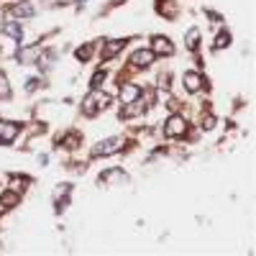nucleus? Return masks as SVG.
<instances>
[{"label": "nucleus", "mask_w": 256, "mask_h": 256, "mask_svg": "<svg viewBox=\"0 0 256 256\" xmlns=\"http://www.w3.org/2000/svg\"><path fill=\"white\" fill-rule=\"evenodd\" d=\"M123 149V139H108V141H102L100 146H95L93 149V156H110V154H115V152H120Z\"/></svg>", "instance_id": "f257e3e1"}, {"label": "nucleus", "mask_w": 256, "mask_h": 256, "mask_svg": "<svg viewBox=\"0 0 256 256\" xmlns=\"http://www.w3.org/2000/svg\"><path fill=\"white\" fill-rule=\"evenodd\" d=\"M185 131H187V123H185V118H182V115H172V118L167 120V126H164V133H167L169 139L185 136Z\"/></svg>", "instance_id": "f03ea898"}, {"label": "nucleus", "mask_w": 256, "mask_h": 256, "mask_svg": "<svg viewBox=\"0 0 256 256\" xmlns=\"http://www.w3.org/2000/svg\"><path fill=\"white\" fill-rule=\"evenodd\" d=\"M18 131H21L18 123H13V120H0V141L3 144H10L18 136Z\"/></svg>", "instance_id": "7ed1b4c3"}, {"label": "nucleus", "mask_w": 256, "mask_h": 256, "mask_svg": "<svg viewBox=\"0 0 256 256\" xmlns=\"http://www.w3.org/2000/svg\"><path fill=\"white\" fill-rule=\"evenodd\" d=\"M154 51L152 49H139V51H133V56H131V62H133V67H149L154 62Z\"/></svg>", "instance_id": "20e7f679"}, {"label": "nucleus", "mask_w": 256, "mask_h": 256, "mask_svg": "<svg viewBox=\"0 0 256 256\" xmlns=\"http://www.w3.org/2000/svg\"><path fill=\"white\" fill-rule=\"evenodd\" d=\"M152 51H154V54H172V51H174V44H172L167 36H156L154 44H152Z\"/></svg>", "instance_id": "39448f33"}, {"label": "nucleus", "mask_w": 256, "mask_h": 256, "mask_svg": "<svg viewBox=\"0 0 256 256\" xmlns=\"http://www.w3.org/2000/svg\"><path fill=\"white\" fill-rule=\"evenodd\" d=\"M100 182H118V185H123V182H128V174L123 169H110V172L100 174Z\"/></svg>", "instance_id": "423d86ee"}, {"label": "nucleus", "mask_w": 256, "mask_h": 256, "mask_svg": "<svg viewBox=\"0 0 256 256\" xmlns=\"http://www.w3.org/2000/svg\"><path fill=\"white\" fill-rule=\"evenodd\" d=\"M141 110H144V100H141V98H136V100L126 102V108L120 110V118H133V115H139Z\"/></svg>", "instance_id": "0eeeda50"}, {"label": "nucleus", "mask_w": 256, "mask_h": 256, "mask_svg": "<svg viewBox=\"0 0 256 256\" xmlns=\"http://www.w3.org/2000/svg\"><path fill=\"white\" fill-rule=\"evenodd\" d=\"M10 10H13V16H16V18H31V16H34V5H31V3H26V0L16 3Z\"/></svg>", "instance_id": "6e6552de"}, {"label": "nucleus", "mask_w": 256, "mask_h": 256, "mask_svg": "<svg viewBox=\"0 0 256 256\" xmlns=\"http://www.w3.org/2000/svg\"><path fill=\"white\" fill-rule=\"evenodd\" d=\"M123 44H126V41H120V39H113V41L105 44V49H102V59H105V62H108V59H113L120 49H123Z\"/></svg>", "instance_id": "1a4fd4ad"}, {"label": "nucleus", "mask_w": 256, "mask_h": 256, "mask_svg": "<svg viewBox=\"0 0 256 256\" xmlns=\"http://www.w3.org/2000/svg\"><path fill=\"white\" fill-rule=\"evenodd\" d=\"M120 98H123V102L136 100V98H141V87H136V85H120Z\"/></svg>", "instance_id": "9d476101"}, {"label": "nucleus", "mask_w": 256, "mask_h": 256, "mask_svg": "<svg viewBox=\"0 0 256 256\" xmlns=\"http://www.w3.org/2000/svg\"><path fill=\"white\" fill-rule=\"evenodd\" d=\"M200 82H203V77H200L198 72H187V74H185V87L190 90V93H198Z\"/></svg>", "instance_id": "9b49d317"}, {"label": "nucleus", "mask_w": 256, "mask_h": 256, "mask_svg": "<svg viewBox=\"0 0 256 256\" xmlns=\"http://www.w3.org/2000/svg\"><path fill=\"white\" fill-rule=\"evenodd\" d=\"M18 203H21L18 192H10V190H8V192H3V195H0V205H3L5 210H8V207H16Z\"/></svg>", "instance_id": "f8f14e48"}, {"label": "nucleus", "mask_w": 256, "mask_h": 256, "mask_svg": "<svg viewBox=\"0 0 256 256\" xmlns=\"http://www.w3.org/2000/svg\"><path fill=\"white\" fill-rule=\"evenodd\" d=\"M3 34L13 36L16 41H23V31H21V26H18V23H5V26H3Z\"/></svg>", "instance_id": "ddd939ff"}, {"label": "nucleus", "mask_w": 256, "mask_h": 256, "mask_svg": "<svg viewBox=\"0 0 256 256\" xmlns=\"http://www.w3.org/2000/svg\"><path fill=\"white\" fill-rule=\"evenodd\" d=\"M80 141H82V139H80V133H74V131L59 139V144H64L67 149H77V146H80Z\"/></svg>", "instance_id": "4468645a"}, {"label": "nucleus", "mask_w": 256, "mask_h": 256, "mask_svg": "<svg viewBox=\"0 0 256 256\" xmlns=\"http://www.w3.org/2000/svg\"><path fill=\"white\" fill-rule=\"evenodd\" d=\"M82 113H85V115H95V113H98V105H95L93 93H90V95L82 100Z\"/></svg>", "instance_id": "2eb2a0df"}, {"label": "nucleus", "mask_w": 256, "mask_h": 256, "mask_svg": "<svg viewBox=\"0 0 256 256\" xmlns=\"http://www.w3.org/2000/svg\"><path fill=\"white\" fill-rule=\"evenodd\" d=\"M93 98H95L98 110H105V108L110 105V95H108V93H93Z\"/></svg>", "instance_id": "dca6fc26"}, {"label": "nucleus", "mask_w": 256, "mask_h": 256, "mask_svg": "<svg viewBox=\"0 0 256 256\" xmlns=\"http://www.w3.org/2000/svg\"><path fill=\"white\" fill-rule=\"evenodd\" d=\"M93 51H95V44H85V47L77 49V59L80 62H87V59L93 56Z\"/></svg>", "instance_id": "f3484780"}, {"label": "nucleus", "mask_w": 256, "mask_h": 256, "mask_svg": "<svg viewBox=\"0 0 256 256\" xmlns=\"http://www.w3.org/2000/svg\"><path fill=\"white\" fill-rule=\"evenodd\" d=\"M198 44H200V31L198 28H190V34H187V49H198Z\"/></svg>", "instance_id": "a211bd4d"}, {"label": "nucleus", "mask_w": 256, "mask_h": 256, "mask_svg": "<svg viewBox=\"0 0 256 256\" xmlns=\"http://www.w3.org/2000/svg\"><path fill=\"white\" fill-rule=\"evenodd\" d=\"M41 51V47H31V49H21L18 51V59H21V62H31V59L36 56Z\"/></svg>", "instance_id": "6ab92c4d"}, {"label": "nucleus", "mask_w": 256, "mask_h": 256, "mask_svg": "<svg viewBox=\"0 0 256 256\" xmlns=\"http://www.w3.org/2000/svg\"><path fill=\"white\" fill-rule=\"evenodd\" d=\"M223 47H231V34H228V31L218 34V39H215V44H213V49H223Z\"/></svg>", "instance_id": "aec40b11"}, {"label": "nucleus", "mask_w": 256, "mask_h": 256, "mask_svg": "<svg viewBox=\"0 0 256 256\" xmlns=\"http://www.w3.org/2000/svg\"><path fill=\"white\" fill-rule=\"evenodd\" d=\"M0 98H10V85L5 74H0Z\"/></svg>", "instance_id": "412c9836"}, {"label": "nucleus", "mask_w": 256, "mask_h": 256, "mask_svg": "<svg viewBox=\"0 0 256 256\" xmlns=\"http://www.w3.org/2000/svg\"><path fill=\"white\" fill-rule=\"evenodd\" d=\"M102 80H105V72H102V69H98V72L93 74V82H90V85H93V90H98V87L102 85Z\"/></svg>", "instance_id": "4be33fe9"}, {"label": "nucleus", "mask_w": 256, "mask_h": 256, "mask_svg": "<svg viewBox=\"0 0 256 256\" xmlns=\"http://www.w3.org/2000/svg\"><path fill=\"white\" fill-rule=\"evenodd\" d=\"M213 126H215V118H213V115H207V118L203 120V128H207V131H210Z\"/></svg>", "instance_id": "5701e85b"}, {"label": "nucleus", "mask_w": 256, "mask_h": 256, "mask_svg": "<svg viewBox=\"0 0 256 256\" xmlns=\"http://www.w3.org/2000/svg\"><path fill=\"white\" fill-rule=\"evenodd\" d=\"M39 87V80H28V93H31V90H36Z\"/></svg>", "instance_id": "b1692460"}]
</instances>
